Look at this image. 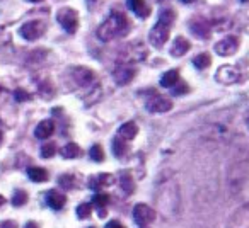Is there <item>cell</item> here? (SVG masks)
<instances>
[{"label": "cell", "mask_w": 249, "mask_h": 228, "mask_svg": "<svg viewBox=\"0 0 249 228\" xmlns=\"http://www.w3.org/2000/svg\"><path fill=\"white\" fill-rule=\"evenodd\" d=\"M0 228H18V223L12 220H7V221H2L0 223Z\"/></svg>", "instance_id": "37"}, {"label": "cell", "mask_w": 249, "mask_h": 228, "mask_svg": "<svg viewBox=\"0 0 249 228\" xmlns=\"http://www.w3.org/2000/svg\"><path fill=\"white\" fill-rule=\"evenodd\" d=\"M113 176L111 174H106V172H103V174H97L96 177H92V179L89 180V187L90 189H94V191H101V189H104V187H107V186H111L113 184Z\"/></svg>", "instance_id": "15"}, {"label": "cell", "mask_w": 249, "mask_h": 228, "mask_svg": "<svg viewBox=\"0 0 249 228\" xmlns=\"http://www.w3.org/2000/svg\"><path fill=\"white\" fill-rule=\"evenodd\" d=\"M28 203V193L22 189H16L14 196H12V204L14 206H24V204Z\"/></svg>", "instance_id": "27"}, {"label": "cell", "mask_w": 249, "mask_h": 228, "mask_svg": "<svg viewBox=\"0 0 249 228\" xmlns=\"http://www.w3.org/2000/svg\"><path fill=\"white\" fill-rule=\"evenodd\" d=\"M56 21L58 24L65 29L67 33L73 34L79 28V16H77L75 9H70V7H63L56 12Z\"/></svg>", "instance_id": "3"}, {"label": "cell", "mask_w": 249, "mask_h": 228, "mask_svg": "<svg viewBox=\"0 0 249 228\" xmlns=\"http://www.w3.org/2000/svg\"><path fill=\"white\" fill-rule=\"evenodd\" d=\"M89 228H94V227H89Z\"/></svg>", "instance_id": "48"}, {"label": "cell", "mask_w": 249, "mask_h": 228, "mask_svg": "<svg viewBox=\"0 0 249 228\" xmlns=\"http://www.w3.org/2000/svg\"><path fill=\"white\" fill-rule=\"evenodd\" d=\"M62 155L63 159H77V157L82 155V150L77 143H67L62 148Z\"/></svg>", "instance_id": "24"}, {"label": "cell", "mask_w": 249, "mask_h": 228, "mask_svg": "<svg viewBox=\"0 0 249 228\" xmlns=\"http://www.w3.org/2000/svg\"><path fill=\"white\" fill-rule=\"evenodd\" d=\"M55 133V123L52 119H43L35 130V136L39 140H45V138H50V136Z\"/></svg>", "instance_id": "14"}, {"label": "cell", "mask_w": 249, "mask_h": 228, "mask_svg": "<svg viewBox=\"0 0 249 228\" xmlns=\"http://www.w3.org/2000/svg\"><path fill=\"white\" fill-rule=\"evenodd\" d=\"M90 213H92V204L90 203H82L77 206V216L80 220H87L90 216Z\"/></svg>", "instance_id": "28"}, {"label": "cell", "mask_w": 249, "mask_h": 228, "mask_svg": "<svg viewBox=\"0 0 249 228\" xmlns=\"http://www.w3.org/2000/svg\"><path fill=\"white\" fill-rule=\"evenodd\" d=\"M128 152V147H126V142L120 136L113 140V153L116 157H124V153Z\"/></svg>", "instance_id": "25"}, {"label": "cell", "mask_w": 249, "mask_h": 228, "mask_svg": "<svg viewBox=\"0 0 249 228\" xmlns=\"http://www.w3.org/2000/svg\"><path fill=\"white\" fill-rule=\"evenodd\" d=\"M193 63H195V66H196V68L205 70V68H208V66L212 65V56L208 55V53H200V55L193 58Z\"/></svg>", "instance_id": "26"}, {"label": "cell", "mask_w": 249, "mask_h": 228, "mask_svg": "<svg viewBox=\"0 0 249 228\" xmlns=\"http://www.w3.org/2000/svg\"><path fill=\"white\" fill-rule=\"evenodd\" d=\"M178 87H174V94L176 96H183V94H188V90H190V87L186 85V83H176Z\"/></svg>", "instance_id": "35"}, {"label": "cell", "mask_w": 249, "mask_h": 228, "mask_svg": "<svg viewBox=\"0 0 249 228\" xmlns=\"http://www.w3.org/2000/svg\"><path fill=\"white\" fill-rule=\"evenodd\" d=\"M246 123H248V126H249V114H248V118H246Z\"/></svg>", "instance_id": "44"}, {"label": "cell", "mask_w": 249, "mask_h": 228, "mask_svg": "<svg viewBox=\"0 0 249 228\" xmlns=\"http://www.w3.org/2000/svg\"><path fill=\"white\" fill-rule=\"evenodd\" d=\"M147 55H149V51H147L145 45L140 41H135V43H130V45L124 46L123 51H121L120 62L133 65V63L143 62V60L147 58Z\"/></svg>", "instance_id": "2"}, {"label": "cell", "mask_w": 249, "mask_h": 228, "mask_svg": "<svg viewBox=\"0 0 249 228\" xmlns=\"http://www.w3.org/2000/svg\"><path fill=\"white\" fill-rule=\"evenodd\" d=\"M215 79L217 82L224 83V85H232V83H237L242 79L241 72H239L237 66L234 65H222L220 68L215 73Z\"/></svg>", "instance_id": "7"}, {"label": "cell", "mask_w": 249, "mask_h": 228, "mask_svg": "<svg viewBox=\"0 0 249 228\" xmlns=\"http://www.w3.org/2000/svg\"><path fill=\"white\" fill-rule=\"evenodd\" d=\"M156 218H157V213L149 204L140 203L133 208V220H135V223L140 225V227H149Z\"/></svg>", "instance_id": "8"}, {"label": "cell", "mask_w": 249, "mask_h": 228, "mask_svg": "<svg viewBox=\"0 0 249 228\" xmlns=\"http://www.w3.org/2000/svg\"><path fill=\"white\" fill-rule=\"evenodd\" d=\"M4 203H5V197L2 196V194H0V206H2V204H4Z\"/></svg>", "instance_id": "40"}, {"label": "cell", "mask_w": 249, "mask_h": 228, "mask_svg": "<svg viewBox=\"0 0 249 228\" xmlns=\"http://www.w3.org/2000/svg\"><path fill=\"white\" fill-rule=\"evenodd\" d=\"M9 41V34L7 31H5V28H0V46L4 45V43Z\"/></svg>", "instance_id": "36"}, {"label": "cell", "mask_w": 249, "mask_h": 228, "mask_svg": "<svg viewBox=\"0 0 249 228\" xmlns=\"http://www.w3.org/2000/svg\"><path fill=\"white\" fill-rule=\"evenodd\" d=\"M28 176L33 182H46L48 180V172L43 167H31V169H28Z\"/></svg>", "instance_id": "22"}, {"label": "cell", "mask_w": 249, "mask_h": 228, "mask_svg": "<svg viewBox=\"0 0 249 228\" xmlns=\"http://www.w3.org/2000/svg\"><path fill=\"white\" fill-rule=\"evenodd\" d=\"M169 34H171V26L166 24V22L157 21V24L154 26L149 33L150 45H152L154 48H162L167 43V39H169Z\"/></svg>", "instance_id": "4"}, {"label": "cell", "mask_w": 249, "mask_h": 228, "mask_svg": "<svg viewBox=\"0 0 249 228\" xmlns=\"http://www.w3.org/2000/svg\"><path fill=\"white\" fill-rule=\"evenodd\" d=\"M215 51L220 56H232L239 49V38L235 36H227V38L220 39V41L215 45Z\"/></svg>", "instance_id": "10"}, {"label": "cell", "mask_w": 249, "mask_h": 228, "mask_svg": "<svg viewBox=\"0 0 249 228\" xmlns=\"http://www.w3.org/2000/svg\"><path fill=\"white\" fill-rule=\"evenodd\" d=\"M242 2H248V0H242Z\"/></svg>", "instance_id": "47"}, {"label": "cell", "mask_w": 249, "mask_h": 228, "mask_svg": "<svg viewBox=\"0 0 249 228\" xmlns=\"http://www.w3.org/2000/svg\"><path fill=\"white\" fill-rule=\"evenodd\" d=\"M140 228H149V227H140Z\"/></svg>", "instance_id": "46"}, {"label": "cell", "mask_w": 249, "mask_h": 228, "mask_svg": "<svg viewBox=\"0 0 249 228\" xmlns=\"http://www.w3.org/2000/svg\"><path fill=\"white\" fill-rule=\"evenodd\" d=\"M130 31V22L123 12L113 11L103 24L97 28V38L101 41H111L118 36H124Z\"/></svg>", "instance_id": "1"}, {"label": "cell", "mask_w": 249, "mask_h": 228, "mask_svg": "<svg viewBox=\"0 0 249 228\" xmlns=\"http://www.w3.org/2000/svg\"><path fill=\"white\" fill-rule=\"evenodd\" d=\"M2 140H4V135H2V131H0V143H2Z\"/></svg>", "instance_id": "43"}, {"label": "cell", "mask_w": 249, "mask_h": 228, "mask_svg": "<svg viewBox=\"0 0 249 228\" xmlns=\"http://www.w3.org/2000/svg\"><path fill=\"white\" fill-rule=\"evenodd\" d=\"M135 75H137L135 66L130 65V63H123V62L118 63L116 68H114V72H113L114 82H116L118 85H126V83H130L133 79H135Z\"/></svg>", "instance_id": "6"}, {"label": "cell", "mask_w": 249, "mask_h": 228, "mask_svg": "<svg viewBox=\"0 0 249 228\" xmlns=\"http://www.w3.org/2000/svg\"><path fill=\"white\" fill-rule=\"evenodd\" d=\"M126 4H128L130 11L135 12V14L139 16V17H142V19L149 17L150 9H149V5L145 4V0H128Z\"/></svg>", "instance_id": "17"}, {"label": "cell", "mask_w": 249, "mask_h": 228, "mask_svg": "<svg viewBox=\"0 0 249 228\" xmlns=\"http://www.w3.org/2000/svg\"><path fill=\"white\" fill-rule=\"evenodd\" d=\"M181 2H184V4H191V2H195V0H181Z\"/></svg>", "instance_id": "41"}, {"label": "cell", "mask_w": 249, "mask_h": 228, "mask_svg": "<svg viewBox=\"0 0 249 228\" xmlns=\"http://www.w3.org/2000/svg\"><path fill=\"white\" fill-rule=\"evenodd\" d=\"M104 228H124V225H121L118 220H111L109 223H107Z\"/></svg>", "instance_id": "38"}, {"label": "cell", "mask_w": 249, "mask_h": 228, "mask_svg": "<svg viewBox=\"0 0 249 228\" xmlns=\"http://www.w3.org/2000/svg\"><path fill=\"white\" fill-rule=\"evenodd\" d=\"M190 48H191V43L186 38H183V36H178L173 41V46H171V55L176 56V58H181V56L190 51Z\"/></svg>", "instance_id": "13"}, {"label": "cell", "mask_w": 249, "mask_h": 228, "mask_svg": "<svg viewBox=\"0 0 249 228\" xmlns=\"http://www.w3.org/2000/svg\"><path fill=\"white\" fill-rule=\"evenodd\" d=\"M178 82H179V72H178V70H169V72L164 73L162 79H160V85L166 87V89L176 87Z\"/></svg>", "instance_id": "20"}, {"label": "cell", "mask_w": 249, "mask_h": 228, "mask_svg": "<svg viewBox=\"0 0 249 228\" xmlns=\"http://www.w3.org/2000/svg\"><path fill=\"white\" fill-rule=\"evenodd\" d=\"M45 33H46V24L43 21H29L26 24H22L21 29H19V34L24 39H28V41H36Z\"/></svg>", "instance_id": "5"}, {"label": "cell", "mask_w": 249, "mask_h": 228, "mask_svg": "<svg viewBox=\"0 0 249 228\" xmlns=\"http://www.w3.org/2000/svg\"><path fill=\"white\" fill-rule=\"evenodd\" d=\"M24 228H39V225L36 223V221H28V223H26V227Z\"/></svg>", "instance_id": "39"}, {"label": "cell", "mask_w": 249, "mask_h": 228, "mask_svg": "<svg viewBox=\"0 0 249 228\" xmlns=\"http://www.w3.org/2000/svg\"><path fill=\"white\" fill-rule=\"evenodd\" d=\"M227 228H249V203L242 204L232 213Z\"/></svg>", "instance_id": "9"}, {"label": "cell", "mask_w": 249, "mask_h": 228, "mask_svg": "<svg viewBox=\"0 0 249 228\" xmlns=\"http://www.w3.org/2000/svg\"><path fill=\"white\" fill-rule=\"evenodd\" d=\"M120 186H121V189L124 191V194H132L133 191H135V182H133V179H132V174H128V172L121 174Z\"/></svg>", "instance_id": "23"}, {"label": "cell", "mask_w": 249, "mask_h": 228, "mask_svg": "<svg viewBox=\"0 0 249 228\" xmlns=\"http://www.w3.org/2000/svg\"><path fill=\"white\" fill-rule=\"evenodd\" d=\"M147 109H149L150 113H167V111L173 109V100L156 94V96H152L147 100Z\"/></svg>", "instance_id": "12"}, {"label": "cell", "mask_w": 249, "mask_h": 228, "mask_svg": "<svg viewBox=\"0 0 249 228\" xmlns=\"http://www.w3.org/2000/svg\"><path fill=\"white\" fill-rule=\"evenodd\" d=\"M70 73H72V79L77 82V85L80 87H89L90 83L96 82V73L86 66H75Z\"/></svg>", "instance_id": "11"}, {"label": "cell", "mask_w": 249, "mask_h": 228, "mask_svg": "<svg viewBox=\"0 0 249 228\" xmlns=\"http://www.w3.org/2000/svg\"><path fill=\"white\" fill-rule=\"evenodd\" d=\"M137 133H139V126H137L133 121H130V123H124V125L121 126L120 131H118V136H120V138H123L124 142H128V140L135 138Z\"/></svg>", "instance_id": "18"}, {"label": "cell", "mask_w": 249, "mask_h": 228, "mask_svg": "<svg viewBox=\"0 0 249 228\" xmlns=\"http://www.w3.org/2000/svg\"><path fill=\"white\" fill-rule=\"evenodd\" d=\"M46 203L53 210H62L67 203V196L63 193H60V191H50L46 194Z\"/></svg>", "instance_id": "16"}, {"label": "cell", "mask_w": 249, "mask_h": 228, "mask_svg": "<svg viewBox=\"0 0 249 228\" xmlns=\"http://www.w3.org/2000/svg\"><path fill=\"white\" fill-rule=\"evenodd\" d=\"M14 97H16V100H18V102H26V100L31 99V94L26 92V90H22V89H18L14 92Z\"/></svg>", "instance_id": "33"}, {"label": "cell", "mask_w": 249, "mask_h": 228, "mask_svg": "<svg viewBox=\"0 0 249 228\" xmlns=\"http://www.w3.org/2000/svg\"><path fill=\"white\" fill-rule=\"evenodd\" d=\"M191 33H193L195 36H198V38L207 39L208 36H210V24H208L207 21H203V19L195 21L193 24H191Z\"/></svg>", "instance_id": "19"}, {"label": "cell", "mask_w": 249, "mask_h": 228, "mask_svg": "<svg viewBox=\"0 0 249 228\" xmlns=\"http://www.w3.org/2000/svg\"><path fill=\"white\" fill-rule=\"evenodd\" d=\"M56 153V147L53 143H46V145L41 147V157L43 159H52Z\"/></svg>", "instance_id": "31"}, {"label": "cell", "mask_w": 249, "mask_h": 228, "mask_svg": "<svg viewBox=\"0 0 249 228\" xmlns=\"http://www.w3.org/2000/svg\"><path fill=\"white\" fill-rule=\"evenodd\" d=\"M92 201H94V206H96L97 211H99V216L101 218L106 216V206H107V203H109V196L104 193H97Z\"/></svg>", "instance_id": "21"}, {"label": "cell", "mask_w": 249, "mask_h": 228, "mask_svg": "<svg viewBox=\"0 0 249 228\" xmlns=\"http://www.w3.org/2000/svg\"><path fill=\"white\" fill-rule=\"evenodd\" d=\"M89 155H90V159H92L94 162H103V160H104L103 147H101V145H94L92 148H90Z\"/></svg>", "instance_id": "30"}, {"label": "cell", "mask_w": 249, "mask_h": 228, "mask_svg": "<svg viewBox=\"0 0 249 228\" xmlns=\"http://www.w3.org/2000/svg\"><path fill=\"white\" fill-rule=\"evenodd\" d=\"M2 90H4V87H2V85H0V92H2Z\"/></svg>", "instance_id": "45"}, {"label": "cell", "mask_w": 249, "mask_h": 228, "mask_svg": "<svg viewBox=\"0 0 249 228\" xmlns=\"http://www.w3.org/2000/svg\"><path fill=\"white\" fill-rule=\"evenodd\" d=\"M41 96L45 97V99H52L53 97V87L50 85V82H45L41 85Z\"/></svg>", "instance_id": "34"}, {"label": "cell", "mask_w": 249, "mask_h": 228, "mask_svg": "<svg viewBox=\"0 0 249 228\" xmlns=\"http://www.w3.org/2000/svg\"><path fill=\"white\" fill-rule=\"evenodd\" d=\"M29 2H35V4H38V2H43V0H29Z\"/></svg>", "instance_id": "42"}, {"label": "cell", "mask_w": 249, "mask_h": 228, "mask_svg": "<svg viewBox=\"0 0 249 228\" xmlns=\"http://www.w3.org/2000/svg\"><path fill=\"white\" fill-rule=\"evenodd\" d=\"M60 186L65 187V189H70V187H73V176H70V174H65V176H62L58 179Z\"/></svg>", "instance_id": "32"}, {"label": "cell", "mask_w": 249, "mask_h": 228, "mask_svg": "<svg viewBox=\"0 0 249 228\" xmlns=\"http://www.w3.org/2000/svg\"><path fill=\"white\" fill-rule=\"evenodd\" d=\"M159 21L173 26V22L176 21V12H174L173 9H164V11L160 12V16H159Z\"/></svg>", "instance_id": "29"}]
</instances>
